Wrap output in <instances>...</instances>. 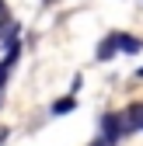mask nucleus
<instances>
[{
    "label": "nucleus",
    "mask_w": 143,
    "mask_h": 146,
    "mask_svg": "<svg viewBox=\"0 0 143 146\" xmlns=\"http://www.w3.org/2000/svg\"><path fill=\"white\" fill-rule=\"evenodd\" d=\"M101 129H105V143H115L122 132L129 129V122H126V115H108L101 122Z\"/></svg>",
    "instance_id": "obj_1"
},
{
    "label": "nucleus",
    "mask_w": 143,
    "mask_h": 146,
    "mask_svg": "<svg viewBox=\"0 0 143 146\" xmlns=\"http://www.w3.org/2000/svg\"><path fill=\"white\" fill-rule=\"evenodd\" d=\"M14 56H17V45L7 52V59L4 63H0V87H4V80H7V70H11V63H14Z\"/></svg>",
    "instance_id": "obj_4"
},
{
    "label": "nucleus",
    "mask_w": 143,
    "mask_h": 146,
    "mask_svg": "<svg viewBox=\"0 0 143 146\" xmlns=\"http://www.w3.org/2000/svg\"><path fill=\"white\" fill-rule=\"evenodd\" d=\"M140 77H143V70H140Z\"/></svg>",
    "instance_id": "obj_8"
},
{
    "label": "nucleus",
    "mask_w": 143,
    "mask_h": 146,
    "mask_svg": "<svg viewBox=\"0 0 143 146\" xmlns=\"http://www.w3.org/2000/svg\"><path fill=\"white\" fill-rule=\"evenodd\" d=\"M108 38H112V45L122 49V52H140V49H143V42L136 38V35H122V31H119V35H108Z\"/></svg>",
    "instance_id": "obj_2"
},
{
    "label": "nucleus",
    "mask_w": 143,
    "mask_h": 146,
    "mask_svg": "<svg viewBox=\"0 0 143 146\" xmlns=\"http://www.w3.org/2000/svg\"><path fill=\"white\" fill-rule=\"evenodd\" d=\"M52 111H56V115H63V111H74V98H63V101H56V104H52Z\"/></svg>",
    "instance_id": "obj_6"
},
{
    "label": "nucleus",
    "mask_w": 143,
    "mask_h": 146,
    "mask_svg": "<svg viewBox=\"0 0 143 146\" xmlns=\"http://www.w3.org/2000/svg\"><path fill=\"white\" fill-rule=\"evenodd\" d=\"M0 17H4V0H0Z\"/></svg>",
    "instance_id": "obj_7"
},
{
    "label": "nucleus",
    "mask_w": 143,
    "mask_h": 146,
    "mask_svg": "<svg viewBox=\"0 0 143 146\" xmlns=\"http://www.w3.org/2000/svg\"><path fill=\"white\" fill-rule=\"evenodd\" d=\"M126 122H129V129H143V104H133L129 111H126Z\"/></svg>",
    "instance_id": "obj_3"
},
{
    "label": "nucleus",
    "mask_w": 143,
    "mask_h": 146,
    "mask_svg": "<svg viewBox=\"0 0 143 146\" xmlns=\"http://www.w3.org/2000/svg\"><path fill=\"white\" fill-rule=\"evenodd\" d=\"M112 56H115V45H112V38H105L98 49V59H112Z\"/></svg>",
    "instance_id": "obj_5"
}]
</instances>
